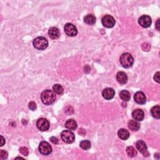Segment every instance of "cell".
Wrapping results in <instances>:
<instances>
[{
	"label": "cell",
	"instance_id": "obj_1",
	"mask_svg": "<svg viewBox=\"0 0 160 160\" xmlns=\"http://www.w3.org/2000/svg\"><path fill=\"white\" fill-rule=\"evenodd\" d=\"M42 102L46 105H50L56 100L55 93L52 90L46 89L42 92L41 95Z\"/></svg>",
	"mask_w": 160,
	"mask_h": 160
},
{
	"label": "cell",
	"instance_id": "obj_2",
	"mask_svg": "<svg viewBox=\"0 0 160 160\" xmlns=\"http://www.w3.org/2000/svg\"><path fill=\"white\" fill-rule=\"evenodd\" d=\"M121 66L125 68L131 67L134 63V58L128 53H123L120 58Z\"/></svg>",
	"mask_w": 160,
	"mask_h": 160
},
{
	"label": "cell",
	"instance_id": "obj_3",
	"mask_svg": "<svg viewBox=\"0 0 160 160\" xmlns=\"http://www.w3.org/2000/svg\"><path fill=\"white\" fill-rule=\"evenodd\" d=\"M33 46L37 50H44L48 46V41L43 36L37 37L33 41Z\"/></svg>",
	"mask_w": 160,
	"mask_h": 160
},
{
	"label": "cell",
	"instance_id": "obj_4",
	"mask_svg": "<svg viewBox=\"0 0 160 160\" xmlns=\"http://www.w3.org/2000/svg\"><path fill=\"white\" fill-rule=\"evenodd\" d=\"M61 137L62 140L64 142L68 144L73 143L74 140H75V136H74V134L70 130L63 131L61 134Z\"/></svg>",
	"mask_w": 160,
	"mask_h": 160
},
{
	"label": "cell",
	"instance_id": "obj_5",
	"mask_svg": "<svg viewBox=\"0 0 160 160\" xmlns=\"http://www.w3.org/2000/svg\"><path fill=\"white\" fill-rule=\"evenodd\" d=\"M101 23L105 27L107 28H111L115 25L116 21L115 18L111 15L106 14L101 19Z\"/></svg>",
	"mask_w": 160,
	"mask_h": 160
},
{
	"label": "cell",
	"instance_id": "obj_6",
	"mask_svg": "<svg viewBox=\"0 0 160 160\" xmlns=\"http://www.w3.org/2000/svg\"><path fill=\"white\" fill-rule=\"evenodd\" d=\"M39 151L42 154L47 156L51 153L52 148L48 142L41 141L39 145Z\"/></svg>",
	"mask_w": 160,
	"mask_h": 160
},
{
	"label": "cell",
	"instance_id": "obj_7",
	"mask_svg": "<svg viewBox=\"0 0 160 160\" xmlns=\"http://www.w3.org/2000/svg\"><path fill=\"white\" fill-rule=\"evenodd\" d=\"M36 126L41 131H46L50 128V123L45 118H40L36 121Z\"/></svg>",
	"mask_w": 160,
	"mask_h": 160
},
{
	"label": "cell",
	"instance_id": "obj_8",
	"mask_svg": "<svg viewBox=\"0 0 160 160\" xmlns=\"http://www.w3.org/2000/svg\"><path fill=\"white\" fill-rule=\"evenodd\" d=\"M65 33L71 37L75 36L78 33V30L75 26L71 23H66L65 25Z\"/></svg>",
	"mask_w": 160,
	"mask_h": 160
},
{
	"label": "cell",
	"instance_id": "obj_9",
	"mask_svg": "<svg viewBox=\"0 0 160 160\" xmlns=\"http://www.w3.org/2000/svg\"><path fill=\"white\" fill-rule=\"evenodd\" d=\"M138 23L143 28H148L150 27L152 23V20L150 17L148 15H143L139 18Z\"/></svg>",
	"mask_w": 160,
	"mask_h": 160
},
{
	"label": "cell",
	"instance_id": "obj_10",
	"mask_svg": "<svg viewBox=\"0 0 160 160\" xmlns=\"http://www.w3.org/2000/svg\"><path fill=\"white\" fill-rule=\"evenodd\" d=\"M136 146L141 153H142L145 156H148L149 153L148 151V148L146 143L142 140L138 141L136 143Z\"/></svg>",
	"mask_w": 160,
	"mask_h": 160
},
{
	"label": "cell",
	"instance_id": "obj_11",
	"mask_svg": "<svg viewBox=\"0 0 160 160\" xmlns=\"http://www.w3.org/2000/svg\"><path fill=\"white\" fill-rule=\"evenodd\" d=\"M115 90L111 88H106L103 89L102 92L103 97L107 100H110L113 99L115 97Z\"/></svg>",
	"mask_w": 160,
	"mask_h": 160
},
{
	"label": "cell",
	"instance_id": "obj_12",
	"mask_svg": "<svg viewBox=\"0 0 160 160\" xmlns=\"http://www.w3.org/2000/svg\"><path fill=\"white\" fill-rule=\"evenodd\" d=\"M134 99L136 103L140 105H144L146 101V98L145 94L141 92H138L134 96Z\"/></svg>",
	"mask_w": 160,
	"mask_h": 160
},
{
	"label": "cell",
	"instance_id": "obj_13",
	"mask_svg": "<svg viewBox=\"0 0 160 160\" xmlns=\"http://www.w3.org/2000/svg\"><path fill=\"white\" fill-rule=\"evenodd\" d=\"M132 116L133 119L138 121H141L145 118V114L144 112L141 109H136L133 111Z\"/></svg>",
	"mask_w": 160,
	"mask_h": 160
},
{
	"label": "cell",
	"instance_id": "obj_14",
	"mask_svg": "<svg viewBox=\"0 0 160 160\" xmlns=\"http://www.w3.org/2000/svg\"><path fill=\"white\" fill-rule=\"evenodd\" d=\"M116 80L121 84H125L128 81V76L123 71H120L116 74Z\"/></svg>",
	"mask_w": 160,
	"mask_h": 160
},
{
	"label": "cell",
	"instance_id": "obj_15",
	"mask_svg": "<svg viewBox=\"0 0 160 160\" xmlns=\"http://www.w3.org/2000/svg\"><path fill=\"white\" fill-rule=\"evenodd\" d=\"M48 34L51 38L52 39H57L60 36V30L56 27H51L50 28L48 31Z\"/></svg>",
	"mask_w": 160,
	"mask_h": 160
},
{
	"label": "cell",
	"instance_id": "obj_16",
	"mask_svg": "<svg viewBox=\"0 0 160 160\" xmlns=\"http://www.w3.org/2000/svg\"><path fill=\"white\" fill-rule=\"evenodd\" d=\"M128 128L133 131H137L140 128V124L136 120H130L128 122Z\"/></svg>",
	"mask_w": 160,
	"mask_h": 160
},
{
	"label": "cell",
	"instance_id": "obj_17",
	"mask_svg": "<svg viewBox=\"0 0 160 160\" xmlns=\"http://www.w3.org/2000/svg\"><path fill=\"white\" fill-rule=\"evenodd\" d=\"M118 135L120 139L123 140H126L129 138L130 137V133L126 129L121 128L119 130L118 132Z\"/></svg>",
	"mask_w": 160,
	"mask_h": 160
},
{
	"label": "cell",
	"instance_id": "obj_18",
	"mask_svg": "<svg viewBox=\"0 0 160 160\" xmlns=\"http://www.w3.org/2000/svg\"><path fill=\"white\" fill-rule=\"evenodd\" d=\"M65 126L68 130H76V128H77V123L74 120L70 119V120H68L66 121Z\"/></svg>",
	"mask_w": 160,
	"mask_h": 160
},
{
	"label": "cell",
	"instance_id": "obj_19",
	"mask_svg": "<svg viewBox=\"0 0 160 160\" xmlns=\"http://www.w3.org/2000/svg\"><path fill=\"white\" fill-rule=\"evenodd\" d=\"M120 97L123 101H128L131 98L130 93L127 90H122L120 93Z\"/></svg>",
	"mask_w": 160,
	"mask_h": 160
},
{
	"label": "cell",
	"instance_id": "obj_20",
	"mask_svg": "<svg viewBox=\"0 0 160 160\" xmlns=\"http://www.w3.org/2000/svg\"><path fill=\"white\" fill-rule=\"evenodd\" d=\"M84 21L89 25H93L96 23V18L93 14H87L84 18Z\"/></svg>",
	"mask_w": 160,
	"mask_h": 160
},
{
	"label": "cell",
	"instance_id": "obj_21",
	"mask_svg": "<svg viewBox=\"0 0 160 160\" xmlns=\"http://www.w3.org/2000/svg\"><path fill=\"white\" fill-rule=\"evenodd\" d=\"M159 110L160 108L159 105H156L153 107L151 110V115L156 119H159Z\"/></svg>",
	"mask_w": 160,
	"mask_h": 160
},
{
	"label": "cell",
	"instance_id": "obj_22",
	"mask_svg": "<svg viewBox=\"0 0 160 160\" xmlns=\"http://www.w3.org/2000/svg\"><path fill=\"white\" fill-rule=\"evenodd\" d=\"M126 153L130 157H135L137 155V151L133 146H128L126 148Z\"/></svg>",
	"mask_w": 160,
	"mask_h": 160
},
{
	"label": "cell",
	"instance_id": "obj_23",
	"mask_svg": "<svg viewBox=\"0 0 160 160\" xmlns=\"http://www.w3.org/2000/svg\"><path fill=\"white\" fill-rule=\"evenodd\" d=\"M53 92L58 94H63L64 92V89L63 86L60 84H55L54 86H53Z\"/></svg>",
	"mask_w": 160,
	"mask_h": 160
},
{
	"label": "cell",
	"instance_id": "obj_24",
	"mask_svg": "<svg viewBox=\"0 0 160 160\" xmlns=\"http://www.w3.org/2000/svg\"><path fill=\"white\" fill-rule=\"evenodd\" d=\"M91 145H92V144H91V142L88 140H83L80 142V144H79L80 147L84 150H89V149L91 148Z\"/></svg>",
	"mask_w": 160,
	"mask_h": 160
},
{
	"label": "cell",
	"instance_id": "obj_25",
	"mask_svg": "<svg viewBox=\"0 0 160 160\" xmlns=\"http://www.w3.org/2000/svg\"><path fill=\"white\" fill-rule=\"evenodd\" d=\"M19 152L23 154V156H28V154H29V151H28V150L27 148L26 147H21L20 149H19Z\"/></svg>",
	"mask_w": 160,
	"mask_h": 160
},
{
	"label": "cell",
	"instance_id": "obj_26",
	"mask_svg": "<svg viewBox=\"0 0 160 160\" xmlns=\"http://www.w3.org/2000/svg\"><path fill=\"white\" fill-rule=\"evenodd\" d=\"M8 154L6 151L1 150L0 151V159H7Z\"/></svg>",
	"mask_w": 160,
	"mask_h": 160
},
{
	"label": "cell",
	"instance_id": "obj_27",
	"mask_svg": "<svg viewBox=\"0 0 160 160\" xmlns=\"http://www.w3.org/2000/svg\"><path fill=\"white\" fill-rule=\"evenodd\" d=\"M141 48H142V49L144 51H148L150 50V49L151 48V46H150V45H149L148 43H144L143 44H142Z\"/></svg>",
	"mask_w": 160,
	"mask_h": 160
},
{
	"label": "cell",
	"instance_id": "obj_28",
	"mask_svg": "<svg viewBox=\"0 0 160 160\" xmlns=\"http://www.w3.org/2000/svg\"><path fill=\"white\" fill-rule=\"evenodd\" d=\"M28 107H29V108H30L31 110H32V111H35V110L36 109L37 106H36V104L35 102H33V101H31V102H30V103H29V105H28Z\"/></svg>",
	"mask_w": 160,
	"mask_h": 160
},
{
	"label": "cell",
	"instance_id": "obj_29",
	"mask_svg": "<svg viewBox=\"0 0 160 160\" xmlns=\"http://www.w3.org/2000/svg\"><path fill=\"white\" fill-rule=\"evenodd\" d=\"M154 81H156L157 83H159V71H158L154 74Z\"/></svg>",
	"mask_w": 160,
	"mask_h": 160
},
{
	"label": "cell",
	"instance_id": "obj_30",
	"mask_svg": "<svg viewBox=\"0 0 160 160\" xmlns=\"http://www.w3.org/2000/svg\"><path fill=\"white\" fill-rule=\"evenodd\" d=\"M50 140L53 143V144H58V140L55 136H52L50 138Z\"/></svg>",
	"mask_w": 160,
	"mask_h": 160
},
{
	"label": "cell",
	"instance_id": "obj_31",
	"mask_svg": "<svg viewBox=\"0 0 160 160\" xmlns=\"http://www.w3.org/2000/svg\"><path fill=\"white\" fill-rule=\"evenodd\" d=\"M156 28L157 29V30H159V19H158L156 21Z\"/></svg>",
	"mask_w": 160,
	"mask_h": 160
},
{
	"label": "cell",
	"instance_id": "obj_32",
	"mask_svg": "<svg viewBox=\"0 0 160 160\" xmlns=\"http://www.w3.org/2000/svg\"><path fill=\"white\" fill-rule=\"evenodd\" d=\"M1 146H3L4 145V144L5 143V140L4 139V138L1 136Z\"/></svg>",
	"mask_w": 160,
	"mask_h": 160
}]
</instances>
